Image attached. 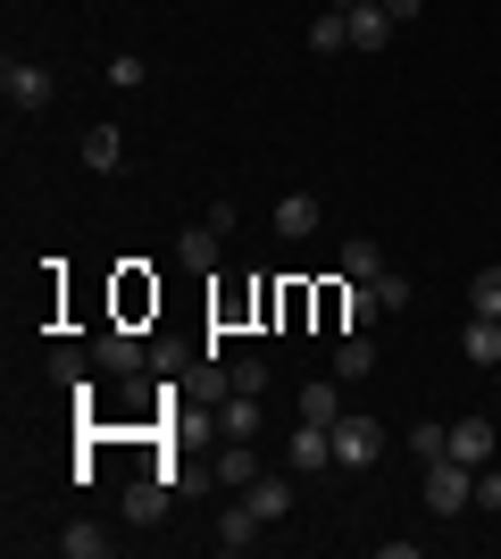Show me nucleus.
<instances>
[{"label": "nucleus", "mask_w": 501, "mask_h": 559, "mask_svg": "<svg viewBox=\"0 0 501 559\" xmlns=\"http://www.w3.org/2000/svg\"><path fill=\"white\" fill-rule=\"evenodd\" d=\"M343 276H351V284H377V276H384V242L351 234V242H343Z\"/></svg>", "instance_id": "obj_16"}, {"label": "nucleus", "mask_w": 501, "mask_h": 559, "mask_svg": "<svg viewBox=\"0 0 501 559\" xmlns=\"http://www.w3.org/2000/svg\"><path fill=\"white\" fill-rule=\"evenodd\" d=\"M334 9H377V0H334Z\"/></svg>", "instance_id": "obj_29"}, {"label": "nucleus", "mask_w": 501, "mask_h": 559, "mask_svg": "<svg viewBox=\"0 0 501 559\" xmlns=\"http://www.w3.org/2000/svg\"><path fill=\"white\" fill-rule=\"evenodd\" d=\"M427 510H434V518L477 510V467L452 460V451H443V460H427Z\"/></svg>", "instance_id": "obj_1"}, {"label": "nucleus", "mask_w": 501, "mask_h": 559, "mask_svg": "<svg viewBox=\"0 0 501 559\" xmlns=\"http://www.w3.org/2000/svg\"><path fill=\"white\" fill-rule=\"evenodd\" d=\"M260 476H267V467H260V451H251V443H226V451H217V485L251 492V485H260Z\"/></svg>", "instance_id": "obj_12"}, {"label": "nucleus", "mask_w": 501, "mask_h": 559, "mask_svg": "<svg viewBox=\"0 0 501 559\" xmlns=\"http://www.w3.org/2000/svg\"><path fill=\"white\" fill-rule=\"evenodd\" d=\"M143 59H134V50H118V59H109V84H118V93H143Z\"/></svg>", "instance_id": "obj_25"}, {"label": "nucleus", "mask_w": 501, "mask_h": 559, "mask_svg": "<svg viewBox=\"0 0 501 559\" xmlns=\"http://www.w3.org/2000/svg\"><path fill=\"white\" fill-rule=\"evenodd\" d=\"M0 100H9V109H50V100H59V75L34 68V59H9V68H0Z\"/></svg>", "instance_id": "obj_3"}, {"label": "nucleus", "mask_w": 501, "mask_h": 559, "mask_svg": "<svg viewBox=\"0 0 501 559\" xmlns=\"http://www.w3.org/2000/svg\"><path fill=\"white\" fill-rule=\"evenodd\" d=\"M167 501H176V485H167V476H143V485H126V526H159Z\"/></svg>", "instance_id": "obj_5"}, {"label": "nucleus", "mask_w": 501, "mask_h": 559, "mask_svg": "<svg viewBox=\"0 0 501 559\" xmlns=\"http://www.w3.org/2000/svg\"><path fill=\"white\" fill-rule=\"evenodd\" d=\"M334 376H343V384H359V376H377V343H368V334H343V343H334Z\"/></svg>", "instance_id": "obj_13"}, {"label": "nucleus", "mask_w": 501, "mask_h": 559, "mask_svg": "<svg viewBox=\"0 0 501 559\" xmlns=\"http://www.w3.org/2000/svg\"><path fill=\"white\" fill-rule=\"evenodd\" d=\"M293 409H301L310 426H334V418H343V376H318V384H301V393H293Z\"/></svg>", "instance_id": "obj_6"}, {"label": "nucleus", "mask_w": 501, "mask_h": 559, "mask_svg": "<svg viewBox=\"0 0 501 559\" xmlns=\"http://www.w3.org/2000/svg\"><path fill=\"white\" fill-rule=\"evenodd\" d=\"M477 510H485V518H501V451L477 467Z\"/></svg>", "instance_id": "obj_23"}, {"label": "nucleus", "mask_w": 501, "mask_h": 559, "mask_svg": "<svg viewBox=\"0 0 501 559\" xmlns=\"http://www.w3.org/2000/svg\"><path fill=\"white\" fill-rule=\"evenodd\" d=\"M460 359H468V368H501V318H468V334H460Z\"/></svg>", "instance_id": "obj_11"}, {"label": "nucleus", "mask_w": 501, "mask_h": 559, "mask_svg": "<svg viewBox=\"0 0 501 559\" xmlns=\"http://www.w3.org/2000/svg\"><path fill=\"white\" fill-rule=\"evenodd\" d=\"M377 309H384V318H402V309H409V284L393 276V267H384V276H377Z\"/></svg>", "instance_id": "obj_26"}, {"label": "nucleus", "mask_w": 501, "mask_h": 559, "mask_svg": "<svg viewBox=\"0 0 501 559\" xmlns=\"http://www.w3.org/2000/svg\"><path fill=\"white\" fill-rule=\"evenodd\" d=\"M93 359H100V368H109V376H126V384H134L151 350H143V334H134V326H109V334H100V343H93Z\"/></svg>", "instance_id": "obj_4"}, {"label": "nucleus", "mask_w": 501, "mask_h": 559, "mask_svg": "<svg viewBox=\"0 0 501 559\" xmlns=\"http://www.w3.org/2000/svg\"><path fill=\"white\" fill-rule=\"evenodd\" d=\"M260 526H267V518L251 510V501H235V510H217V551H251V543H260Z\"/></svg>", "instance_id": "obj_9"}, {"label": "nucleus", "mask_w": 501, "mask_h": 559, "mask_svg": "<svg viewBox=\"0 0 501 559\" xmlns=\"http://www.w3.org/2000/svg\"><path fill=\"white\" fill-rule=\"evenodd\" d=\"M393 43V17L384 9H351V50H384Z\"/></svg>", "instance_id": "obj_19"}, {"label": "nucleus", "mask_w": 501, "mask_h": 559, "mask_svg": "<svg viewBox=\"0 0 501 559\" xmlns=\"http://www.w3.org/2000/svg\"><path fill=\"white\" fill-rule=\"evenodd\" d=\"M59 551H68V559H109V535H100V526H68Z\"/></svg>", "instance_id": "obj_21"}, {"label": "nucleus", "mask_w": 501, "mask_h": 559, "mask_svg": "<svg viewBox=\"0 0 501 559\" xmlns=\"http://www.w3.org/2000/svg\"><path fill=\"white\" fill-rule=\"evenodd\" d=\"M326 435H334V467H377V460H384V426L359 418V409H343Z\"/></svg>", "instance_id": "obj_2"}, {"label": "nucleus", "mask_w": 501, "mask_h": 559, "mask_svg": "<svg viewBox=\"0 0 501 559\" xmlns=\"http://www.w3.org/2000/svg\"><path fill=\"white\" fill-rule=\"evenodd\" d=\"M84 167H93V176H118L126 167V134L118 126H93V134H84Z\"/></svg>", "instance_id": "obj_15"}, {"label": "nucleus", "mask_w": 501, "mask_h": 559, "mask_svg": "<svg viewBox=\"0 0 501 559\" xmlns=\"http://www.w3.org/2000/svg\"><path fill=\"white\" fill-rule=\"evenodd\" d=\"M310 50H318V59H343V50H351V9H326V17H310Z\"/></svg>", "instance_id": "obj_14"}, {"label": "nucleus", "mask_w": 501, "mask_h": 559, "mask_svg": "<svg viewBox=\"0 0 501 559\" xmlns=\"http://www.w3.org/2000/svg\"><path fill=\"white\" fill-rule=\"evenodd\" d=\"M493 451H501V435H493V426H485V418H452V460L485 467V460H493Z\"/></svg>", "instance_id": "obj_8"}, {"label": "nucleus", "mask_w": 501, "mask_h": 559, "mask_svg": "<svg viewBox=\"0 0 501 559\" xmlns=\"http://www.w3.org/2000/svg\"><path fill=\"white\" fill-rule=\"evenodd\" d=\"M377 9H384L393 25H418V0H377Z\"/></svg>", "instance_id": "obj_28"}, {"label": "nucleus", "mask_w": 501, "mask_h": 559, "mask_svg": "<svg viewBox=\"0 0 501 559\" xmlns=\"http://www.w3.org/2000/svg\"><path fill=\"white\" fill-rule=\"evenodd\" d=\"M318 217H326V210H318L310 192H285V201H276V234H285V242H310Z\"/></svg>", "instance_id": "obj_10"}, {"label": "nucleus", "mask_w": 501, "mask_h": 559, "mask_svg": "<svg viewBox=\"0 0 501 559\" xmlns=\"http://www.w3.org/2000/svg\"><path fill=\"white\" fill-rule=\"evenodd\" d=\"M242 501H251V510H260L267 526H276V518H293V476H260V485L242 492Z\"/></svg>", "instance_id": "obj_17"}, {"label": "nucleus", "mask_w": 501, "mask_h": 559, "mask_svg": "<svg viewBox=\"0 0 501 559\" xmlns=\"http://www.w3.org/2000/svg\"><path fill=\"white\" fill-rule=\"evenodd\" d=\"M226 393H267V359H235V368H226Z\"/></svg>", "instance_id": "obj_24"}, {"label": "nucleus", "mask_w": 501, "mask_h": 559, "mask_svg": "<svg viewBox=\"0 0 501 559\" xmlns=\"http://www.w3.org/2000/svg\"><path fill=\"white\" fill-rule=\"evenodd\" d=\"M217 426H226V443H251L260 435V393H217Z\"/></svg>", "instance_id": "obj_7"}, {"label": "nucleus", "mask_w": 501, "mask_h": 559, "mask_svg": "<svg viewBox=\"0 0 501 559\" xmlns=\"http://www.w3.org/2000/svg\"><path fill=\"white\" fill-rule=\"evenodd\" d=\"M50 376H59V384H84V350L59 343V350H50Z\"/></svg>", "instance_id": "obj_27"}, {"label": "nucleus", "mask_w": 501, "mask_h": 559, "mask_svg": "<svg viewBox=\"0 0 501 559\" xmlns=\"http://www.w3.org/2000/svg\"><path fill=\"white\" fill-rule=\"evenodd\" d=\"M409 451H418V467H427V460H443V451H452V426L418 418V426H409Z\"/></svg>", "instance_id": "obj_20"}, {"label": "nucleus", "mask_w": 501, "mask_h": 559, "mask_svg": "<svg viewBox=\"0 0 501 559\" xmlns=\"http://www.w3.org/2000/svg\"><path fill=\"white\" fill-rule=\"evenodd\" d=\"M176 259H184V267H217V226H210V217L176 234Z\"/></svg>", "instance_id": "obj_18"}, {"label": "nucleus", "mask_w": 501, "mask_h": 559, "mask_svg": "<svg viewBox=\"0 0 501 559\" xmlns=\"http://www.w3.org/2000/svg\"><path fill=\"white\" fill-rule=\"evenodd\" d=\"M468 301H477V318H501V267H477V276H468Z\"/></svg>", "instance_id": "obj_22"}]
</instances>
